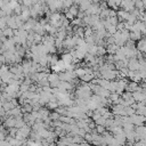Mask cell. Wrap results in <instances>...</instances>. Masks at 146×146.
<instances>
[{"label": "cell", "instance_id": "6da1fadb", "mask_svg": "<svg viewBox=\"0 0 146 146\" xmlns=\"http://www.w3.org/2000/svg\"><path fill=\"white\" fill-rule=\"evenodd\" d=\"M137 50L144 52L145 51V40L144 39H139L137 42Z\"/></svg>", "mask_w": 146, "mask_h": 146}]
</instances>
